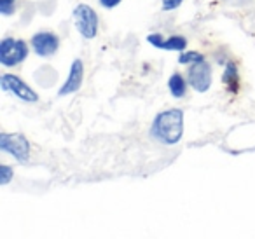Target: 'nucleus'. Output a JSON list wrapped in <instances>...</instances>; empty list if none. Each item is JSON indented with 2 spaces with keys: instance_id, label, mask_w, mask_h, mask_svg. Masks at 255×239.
<instances>
[{
  "instance_id": "f257e3e1",
  "label": "nucleus",
  "mask_w": 255,
  "mask_h": 239,
  "mask_svg": "<svg viewBox=\"0 0 255 239\" xmlns=\"http://www.w3.org/2000/svg\"><path fill=\"white\" fill-rule=\"evenodd\" d=\"M150 136L163 145H175L184 136V112L170 109L159 112L152 120Z\"/></svg>"
},
{
  "instance_id": "2eb2a0df",
  "label": "nucleus",
  "mask_w": 255,
  "mask_h": 239,
  "mask_svg": "<svg viewBox=\"0 0 255 239\" xmlns=\"http://www.w3.org/2000/svg\"><path fill=\"white\" fill-rule=\"evenodd\" d=\"M182 2H184V0H161V9H163L164 12L175 11V9L180 7Z\"/></svg>"
},
{
  "instance_id": "1a4fd4ad",
  "label": "nucleus",
  "mask_w": 255,
  "mask_h": 239,
  "mask_svg": "<svg viewBox=\"0 0 255 239\" xmlns=\"http://www.w3.org/2000/svg\"><path fill=\"white\" fill-rule=\"evenodd\" d=\"M147 42L156 47V49L178 51V53H184L185 47H187V39H185L184 35L163 37L161 33H149V35H147Z\"/></svg>"
},
{
  "instance_id": "39448f33",
  "label": "nucleus",
  "mask_w": 255,
  "mask_h": 239,
  "mask_svg": "<svg viewBox=\"0 0 255 239\" xmlns=\"http://www.w3.org/2000/svg\"><path fill=\"white\" fill-rule=\"evenodd\" d=\"M0 88H2V91L19 98L21 102H26V103L39 102V95H37L23 79H19L18 75L4 74L0 77Z\"/></svg>"
},
{
  "instance_id": "f03ea898",
  "label": "nucleus",
  "mask_w": 255,
  "mask_h": 239,
  "mask_svg": "<svg viewBox=\"0 0 255 239\" xmlns=\"http://www.w3.org/2000/svg\"><path fill=\"white\" fill-rule=\"evenodd\" d=\"M28 56V44L21 39L5 37L0 42V65L5 68L18 67Z\"/></svg>"
},
{
  "instance_id": "ddd939ff",
  "label": "nucleus",
  "mask_w": 255,
  "mask_h": 239,
  "mask_svg": "<svg viewBox=\"0 0 255 239\" xmlns=\"http://www.w3.org/2000/svg\"><path fill=\"white\" fill-rule=\"evenodd\" d=\"M12 176H14V171H12L11 166H7V164L0 166V185H7L12 180Z\"/></svg>"
},
{
  "instance_id": "9b49d317",
  "label": "nucleus",
  "mask_w": 255,
  "mask_h": 239,
  "mask_svg": "<svg viewBox=\"0 0 255 239\" xmlns=\"http://www.w3.org/2000/svg\"><path fill=\"white\" fill-rule=\"evenodd\" d=\"M187 79L182 77V74H171V77L168 79V89H170L173 98H184L187 93Z\"/></svg>"
},
{
  "instance_id": "dca6fc26",
  "label": "nucleus",
  "mask_w": 255,
  "mask_h": 239,
  "mask_svg": "<svg viewBox=\"0 0 255 239\" xmlns=\"http://www.w3.org/2000/svg\"><path fill=\"white\" fill-rule=\"evenodd\" d=\"M123 0H100V4H102V7H105V9H114V7H117V5L121 4Z\"/></svg>"
},
{
  "instance_id": "f8f14e48",
  "label": "nucleus",
  "mask_w": 255,
  "mask_h": 239,
  "mask_svg": "<svg viewBox=\"0 0 255 239\" xmlns=\"http://www.w3.org/2000/svg\"><path fill=\"white\" fill-rule=\"evenodd\" d=\"M205 60V54L199 53V51H184V53L178 54V63L180 65H194Z\"/></svg>"
},
{
  "instance_id": "9d476101",
  "label": "nucleus",
  "mask_w": 255,
  "mask_h": 239,
  "mask_svg": "<svg viewBox=\"0 0 255 239\" xmlns=\"http://www.w3.org/2000/svg\"><path fill=\"white\" fill-rule=\"evenodd\" d=\"M222 84L231 95H238L240 91V72H238V65L234 61H226L222 74Z\"/></svg>"
},
{
  "instance_id": "0eeeda50",
  "label": "nucleus",
  "mask_w": 255,
  "mask_h": 239,
  "mask_svg": "<svg viewBox=\"0 0 255 239\" xmlns=\"http://www.w3.org/2000/svg\"><path fill=\"white\" fill-rule=\"evenodd\" d=\"M32 49L35 51L37 56L49 58L60 49V37L53 32H37L30 40Z\"/></svg>"
},
{
  "instance_id": "6e6552de",
  "label": "nucleus",
  "mask_w": 255,
  "mask_h": 239,
  "mask_svg": "<svg viewBox=\"0 0 255 239\" xmlns=\"http://www.w3.org/2000/svg\"><path fill=\"white\" fill-rule=\"evenodd\" d=\"M82 81H84V63L82 60H74L70 65V70H68V77L67 81L63 82V86L60 88L58 95L60 96H68V95H74L81 89Z\"/></svg>"
},
{
  "instance_id": "7ed1b4c3",
  "label": "nucleus",
  "mask_w": 255,
  "mask_h": 239,
  "mask_svg": "<svg viewBox=\"0 0 255 239\" xmlns=\"http://www.w3.org/2000/svg\"><path fill=\"white\" fill-rule=\"evenodd\" d=\"M74 16V23L77 32L81 33L82 39L91 40L98 33V14L96 11L88 4H79L72 12Z\"/></svg>"
},
{
  "instance_id": "423d86ee",
  "label": "nucleus",
  "mask_w": 255,
  "mask_h": 239,
  "mask_svg": "<svg viewBox=\"0 0 255 239\" xmlns=\"http://www.w3.org/2000/svg\"><path fill=\"white\" fill-rule=\"evenodd\" d=\"M187 82L194 91L206 93L212 88V67L208 61H199V63L189 65L187 70Z\"/></svg>"
},
{
  "instance_id": "20e7f679",
  "label": "nucleus",
  "mask_w": 255,
  "mask_h": 239,
  "mask_svg": "<svg viewBox=\"0 0 255 239\" xmlns=\"http://www.w3.org/2000/svg\"><path fill=\"white\" fill-rule=\"evenodd\" d=\"M0 150L12 155L19 162L30 159V143L21 133H0Z\"/></svg>"
},
{
  "instance_id": "4468645a",
  "label": "nucleus",
  "mask_w": 255,
  "mask_h": 239,
  "mask_svg": "<svg viewBox=\"0 0 255 239\" xmlns=\"http://www.w3.org/2000/svg\"><path fill=\"white\" fill-rule=\"evenodd\" d=\"M16 11V0H0V12L4 16H11Z\"/></svg>"
}]
</instances>
